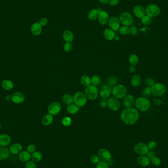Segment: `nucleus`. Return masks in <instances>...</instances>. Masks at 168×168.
I'll return each mask as SVG.
<instances>
[{
	"mask_svg": "<svg viewBox=\"0 0 168 168\" xmlns=\"http://www.w3.org/2000/svg\"><path fill=\"white\" fill-rule=\"evenodd\" d=\"M139 113L137 110L133 108H126L121 113V119L124 124L133 125L138 121Z\"/></svg>",
	"mask_w": 168,
	"mask_h": 168,
	"instance_id": "1",
	"label": "nucleus"
},
{
	"mask_svg": "<svg viewBox=\"0 0 168 168\" xmlns=\"http://www.w3.org/2000/svg\"><path fill=\"white\" fill-rule=\"evenodd\" d=\"M135 106L137 109L141 112H146L151 107V102L144 97H140L135 102Z\"/></svg>",
	"mask_w": 168,
	"mask_h": 168,
	"instance_id": "2",
	"label": "nucleus"
},
{
	"mask_svg": "<svg viewBox=\"0 0 168 168\" xmlns=\"http://www.w3.org/2000/svg\"><path fill=\"white\" fill-rule=\"evenodd\" d=\"M127 89L122 84L117 85L112 89V94L117 99L124 98L127 94Z\"/></svg>",
	"mask_w": 168,
	"mask_h": 168,
	"instance_id": "3",
	"label": "nucleus"
},
{
	"mask_svg": "<svg viewBox=\"0 0 168 168\" xmlns=\"http://www.w3.org/2000/svg\"><path fill=\"white\" fill-rule=\"evenodd\" d=\"M87 99L85 94L80 91L76 92L73 96V101L75 104L79 108H81L86 105Z\"/></svg>",
	"mask_w": 168,
	"mask_h": 168,
	"instance_id": "4",
	"label": "nucleus"
},
{
	"mask_svg": "<svg viewBox=\"0 0 168 168\" xmlns=\"http://www.w3.org/2000/svg\"><path fill=\"white\" fill-rule=\"evenodd\" d=\"M85 94L89 100H95L99 95V90L96 86L90 85L86 87Z\"/></svg>",
	"mask_w": 168,
	"mask_h": 168,
	"instance_id": "5",
	"label": "nucleus"
},
{
	"mask_svg": "<svg viewBox=\"0 0 168 168\" xmlns=\"http://www.w3.org/2000/svg\"><path fill=\"white\" fill-rule=\"evenodd\" d=\"M151 93L155 96L160 97L163 95L166 92V86L162 83H156L151 87Z\"/></svg>",
	"mask_w": 168,
	"mask_h": 168,
	"instance_id": "6",
	"label": "nucleus"
},
{
	"mask_svg": "<svg viewBox=\"0 0 168 168\" xmlns=\"http://www.w3.org/2000/svg\"><path fill=\"white\" fill-rule=\"evenodd\" d=\"M146 15L150 17H155L160 15L161 10L159 6L155 4H150L145 9Z\"/></svg>",
	"mask_w": 168,
	"mask_h": 168,
	"instance_id": "7",
	"label": "nucleus"
},
{
	"mask_svg": "<svg viewBox=\"0 0 168 168\" xmlns=\"http://www.w3.org/2000/svg\"><path fill=\"white\" fill-rule=\"evenodd\" d=\"M119 21L121 23L126 26H129L133 23V18L131 15L128 12H124L119 16Z\"/></svg>",
	"mask_w": 168,
	"mask_h": 168,
	"instance_id": "8",
	"label": "nucleus"
},
{
	"mask_svg": "<svg viewBox=\"0 0 168 168\" xmlns=\"http://www.w3.org/2000/svg\"><path fill=\"white\" fill-rule=\"evenodd\" d=\"M134 151L140 156H146L149 152V149L147 144L144 143H139L135 145Z\"/></svg>",
	"mask_w": 168,
	"mask_h": 168,
	"instance_id": "9",
	"label": "nucleus"
},
{
	"mask_svg": "<svg viewBox=\"0 0 168 168\" xmlns=\"http://www.w3.org/2000/svg\"><path fill=\"white\" fill-rule=\"evenodd\" d=\"M61 108L62 106L60 103L58 102H54L49 105L48 106L47 111L52 116H55L60 112Z\"/></svg>",
	"mask_w": 168,
	"mask_h": 168,
	"instance_id": "10",
	"label": "nucleus"
},
{
	"mask_svg": "<svg viewBox=\"0 0 168 168\" xmlns=\"http://www.w3.org/2000/svg\"><path fill=\"white\" fill-rule=\"evenodd\" d=\"M107 106L112 111H117L120 108V102L116 97H112L108 99Z\"/></svg>",
	"mask_w": 168,
	"mask_h": 168,
	"instance_id": "11",
	"label": "nucleus"
},
{
	"mask_svg": "<svg viewBox=\"0 0 168 168\" xmlns=\"http://www.w3.org/2000/svg\"><path fill=\"white\" fill-rule=\"evenodd\" d=\"M108 25L110 29L113 31H117L121 27V22L119 19L116 17H112L110 18L108 21Z\"/></svg>",
	"mask_w": 168,
	"mask_h": 168,
	"instance_id": "12",
	"label": "nucleus"
},
{
	"mask_svg": "<svg viewBox=\"0 0 168 168\" xmlns=\"http://www.w3.org/2000/svg\"><path fill=\"white\" fill-rule=\"evenodd\" d=\"M98 156H99L100 160L102 161L107 162L111 158V154L108 149L101 148L99 149L98 151Z\"/></svg>",
	"mask_w": 168,
	"mask_h": 168,
	"instance_id": "13",
	"label": "nucleus"
},
{
	"mask_svg": "<svg viewBox=\"0 0 168 168\" xmlns=\"http://www.w3.org/2000/svg\"><path fill=\"white\" fill-rule=\"evenodd\" d=\"M112 94V89L110 86L105 85L100 90V95L102 98L107 99L109 98Z\"/></svg>",
	"mask_w": 168,
	"mask_h": 168,
	"instance_id": "14",
	"label": "nucleus"
},
{
	"mask_svg": "<svg viewBox=\"0 0 168 168\" xmlns=\"http://www.w3.org/2000/svg\"><path fill=\"white\" fill-rule=\"evenodd\" d=\"M97 18L99 23L101 24L102 25H105L107 24L109 20V17L108 13L101 10H99V16Z\"/></svg>",
	"mask_w": 168,
	"mask_h": 168,
	"instance_id": "15",
	"label": "nucleus"
},
{
	"mask_svg": "<svg viewBox=\"0 0 168 168\" xmlns=\"http://www.w3.org/2000/svg\"><path fill=\"white\" fill-rule=\"evenodd\" d=\"M135 98L133 95L131 94L126 95L124 97L123 100V104L125 108H131L135 104Z\"/></svg>",
	"mask_w": 168,
	"mask_h": 168,
	"instance_id": "16",
	"label": "nucleus"
},
{
	"mask_svg": "<svg viewBox=\"0 0 168 168\" xmlns=\"http://www.w3.org/2000/svg\"><path fill=\"white\" fill-rule=\"evenodd\" d=\"M25 100V97L23 94L21 92H15L12 95V99L13 102L15 104H21Z\"/></svg>",
	"mask_w": 168,
	"mask_h": 168,
	"instance_id": "17",
	"label": "nucleus"
},
{
	"mask_svg": "<svg viewBox=\"0 0 168 168\" xmlns=\"http://www.w3.org/2000/svg\"><path fill=\"white\" fill-rule=\"evenodd\" d=\"M11 142V137L6 134L0 135V146L6 147Z\"/></svg>",
	"mask_w": 168,
	"mask_h": 168,
	"instance_id": "18",
	"label": "nucleus"
},
{
	"mask_svg": "<svg viewBox=\"0 0 168 168\" xmlns=\"http://www.w3.org/2000/svg\"><path fill=\"white\" fill-rule=\"evenodd\" d=\"M134 15L137 17L142 18L146 15V11L144 8L141 6H136L133 9Z\"/></svg>",
	"mask_w": 168,
	"mask_h": 168,
	"instance_id": "19",
	"label": "nucleus"
},
{
	"mask_svg": "<svg viewBox=\"0 0 168 168\" xmlns=\"http://www.w3.org/2000/svg\"><path fill=\"white\" fill-rule=\"evenodd\" d=\"M31 32L35 36H38L42 32V26L39 22L35 23L31 27Z\"/></svg>",
	"mask_w": 168,
	"mask_h": 168,
	"instance_id": "20",
	"label": "nucleus"
},
{
	"mask_svg": "<svg viewBox=\"0 0 168 168\" xmlns=\"http://www.w3.org/2000/svg\"><path fill=\"white\" fill-rule=\"evenodd\" d=\"M18 158L21 162L27 163L31 159V154L27 151H22L18 154Z\"/></svg>",
	"mask_w": 168,
	"mask_h": 168,
	"instance_id": "21",
	"label": "nucleus"
},
{
	"mask_svg": "<svg viewBox=\"0 0 168 168\" xmlns=\"http://www.w3.org/2000/svg\"><path fill=\"white\" fill-rule=\"evenodd\" d=\"M22 146L20 144L18 143H15L12 144L9 149L10 152L14 155L19 154L22 151Z\"/></svg>",
	"mask_w": 168,
	"mask_h": 168,
	"instance_id": "22",
	"label": "nucleus"
},
{
	"mask_svg": "<svg viewBox=\"0 0 168 168\" xmlns=\"http://www.w3.org/2000/svg\"><path fill=\"white\" fill-rule=\"evenodd\" d=\"M137 161L139 165L143 167H147L151 163L150 159L146 156H140L137 158Z\"/></svg>",
	"mask_w": 168,
	"mask_h": 168,
	"instance_id": "23",
	"label": "nucleus"
},
{
	"mask_svg": "<svg viewBox=\"0 0 168 168\" xmlns=\"http://www.w3.org/2000/svg\"><path fill=\"white\" fill-rule=\"evenodd\" d=\"M10 153L9 149L5 146H0V161H3L8 158Z\"/></svg>",
	"mask_w": 168,
	"mask_h": 168,
	"instance_id": "24",
	"label": "nucleus"
},
{
	"mask_svg": "<svg viewBox=\"0 0 168 168\" xmlns=\"http://www.w3.org/2000/svg\"><path fill=\"white\" fill-rule=\"evenodd\" d=\"M115 35L114 31L110 29H106L103 32V36L108 41L114 40Z\"/></svg>",
	"mask_w": 168,
	"mask_h": 168,
	"instance_id": "25",
	"label": "nucleus"
},
{
	"mask_svg": "<svg viewBox=\"0 0 168 168\" xmlns=\"http://www.w3.org/2000/svg\"><path fill=\"white\" fill-rule=\"evenodd\" d=\"M62 37L64 40L66 42L71 43L74 40V35L71 31L69 30H66L63 33Z\"/></svg>",
	"mask_w": 168,
	"mask_h": 168,
	"instance_id": "26",
	"label": "nucleus"
},
{
	"mask_svg": "<svg viewBox=\"0 0 168 168\" xmlns=\"http://www.w3.org/2000/svg\"><path fill=\"white\" fill-rule=\"evenodd\" d=\"M53 121V117L50 114L45 115L42 117L41 121L42 124L44 126H49L51 125V124H52Z\"/></svg>",
	"mask_w": 168,
	"mask_h": 168,
	"instance_id": "27",
	"label": "nucleus"
},
{
	"mask_svg": "<svg viewBox=\"0 0 168 168\" xmlns=\"http://www.w3.org/2000/svg\"><path fill=\"white\" fill-rule=\"evenodd\" d=\"M141 77L139 75H134L131 79V84L134 87H138L141 85Z\"/></svg>",
	"mask_w": 168,
	"mask_h": 168,
	"instance_id": "28",
	"label": "nucleus"
},
{
	"mask_svg": "<svg viewBox=\"0 0 168 168\" xmlns=\"http://www.w3.org/2000/svg\"><path fill=\"white\" fill-rule=\"evenodd\" d=\"M2 87L6 90H11L14 87L12 81L10 80L5 79L2 82Z\"/></svg>",
	"mask_w": 168,
	"mask_h": 168,
	"instance_id": "29",
	"label": "nucleus"
},
{
	"mask_svg": "<svg viewBox=\"0 0 168 168\" xmlns=\"http://www.w3.org/2000/svg\"><path fill=\"white\" fill-rule=\"evenodd\" d=\"M62 101L65 104L68 106L74 102L73 96L69 94H65L62 97Z\"/></svg>",
	"mask_w": 168,
	"mask_h": 168,
	"instance_id": "30",
	"label": "nucleus"
},
{
	"mask_svg": "<svg viewBox=\"0 0 168 168\" xmlns=\"http://www.w3.org/2000/svg\"><path fill=\"white\" fill-rule=\"evenodd\" d=\"M43 156L40 151H35L31 154V159L33 162H40L42 160Z\"/></svg>",
	"mask_w": 168,
	"mask_h": 168,
	"instance_id": "31",
	"label": "nucleus"
},
{
	"mask_svg": "<svg viewBox=\"0 0 168 168\" xmlns=\"http://www.w3.org/2000/svg\"><path fill=\"white\" fill-rule=\"evenodd\" d=\"M139 58L136 54H131L129 57V62L131 65L136 66L139 63Z\"/></svg>",
	"mask_w": 168,
	"mask_h": 168,
	"instance_id": "32",
	"label": "nucleus"
},
{
	"mask_svg": "<svg viewBox=\"0 0 168 168\" xmlns=\"http://www.w3.org/2000/svg\"><path fill=\"white\" fill-rule=\"evenodd\" d=\"M99 10H91L88 13V18L91 21H94L98 18Z\"/></svg>",
	"mask_w": 168,
	"mask_h": 168,
	"instance_id": "33",
	"label": "nucleus"
},
{
	"mask_svg": "<svg viewBox=\"0 0 168 168\" xmlns=\"http://www.w3.org/2000/svg\"><path fill=\"white\" fill-rule=\"evenodd\" d=\"M80 81L81 84L85 87L90 86L91 84V78L87 75H83L81 76Z\"/></svg>",
	"mask_w": 168,
	"mask_h": 168,
	"instance_id": "34",
	"label": "nucleus"
},
{
	"mask_svg": "<svg viewBox=\"0 0 168 168\" xmlns=\"http://www.w3.org/2000/svg\"><path fill=\"white\" fill-rule=\"evenodd\" d=\"M79 110V108L75 104L69 105L67 108V111L70 114H75Z\"/></svg>",
	"mask_w": 168,
	"mask_h": 168,
	"instance_id": "35",
	"label": "nucleus"
},
{
	"mask_svg": "<svg viewBox=\"0 0 168 168\" xmlns=\"http://www.w3.org/2000/svg\"><path fill=\"white\" fill-rule=\"evenodd\" d=\"M117 78L115 76H110L107 79L106 83L107 85L110 87H114L117 85Z\"/></svg>",
	"mask_w": 168,
	"mask_h": 168,
	"instance_id": "36",
	"label": "nucleus"
},
{
	"mask_svg": "<svg viewBox=\"0 0 168 168\" xmlns=\"http://www.w3.org/2000/svg\"><path fill=\"white\" fill-rule=\"evenodd\" d=\"M101 82V78L99 75H94L91 78V84L94 86H98Z\"/></svg>",
	"mask_w": 168,
	"mask_h": 168,
	"instance_id": "37",
	"label": "nucleus"
},
{
	"mask_svg": "<svg viewBox=\"0 0 168 168\" xmlns=\"http://www.w3.org/2000/svg\"><path fill=\"white\" fill-rule=\"evenodd\" d=\"M119 32L121 35H128L129 33H130V27H129V26H124L119 28Z\"/></svg>",
	"mask_w": 168,
	"mask_h": 168,
	"instance_id": "38",
	"label": "nucleus"
},
{
	"mask_svg": "<svg viewBox=\"0 0 168 168\" xmlns=\"http://www.w3.org/2000/svg\"><path fill=\"white\" fill-rule=\"evenodd\" d=\"M62 123L65 126H69L72 124V119L69 117L65 116L62 119Z\"/></svg>",
	"mask_w": 168,
	"mask_h": 168,
	"instance_id": "39",
	"label": "nucleus"
},
{
	"mask_svg": "<svg viewBox=\"0 0 168 168\" xmlns=\"http://www.w3.org/2000/svg\"><path fill=\"white\" fill-rule=\"evenodd\" d=\"M151 18L148 15H144L141 18V22L144 25H148L151 22Z\"/></svg>",
	"mask_w": 168,
	"mask_h": 168,
	"instance_id": "40",
	"label": "nucleus"
},
{
	"mask_svg": "<svg viewBox=\"0 0 168 168\" xmlns=\"http://www.w3.org/2000/svg\"><path fill=\"white\" fill-rule=\"evenodd\" d=\"M73 48V46L71 43L66 42L64 45V50L66 52L69 53L71 52Z\"/></svg>",
	"mask_w": 168,
	"mask_h": 168,
	"instance_id": "41",
	"label": "nucleus"
},
{
	"mask_svg": "<svg viewBox=\"0 0 168 168\" xmlns=\"http://www.w3.org/2000/svg\"><path fill=\"white\" fill-rule=\"evenodd\" d=\"M151 89L150 87H148L144 89L143 92V95L144 96V97H148L151 95Z\"/></svg>",
	"mask_w": 168,
	"mask_h": 168,
	"instance_id": "42",
	"label": "nucleus"
},
{
	"mask_svg": "<svg viewBox=\"0 0 168 168\" xmlns=\"http://www.w3.org/2000/svg\"><path fill=\"white\" fill-rule=\"evenodd\" d=\"M151 161L154 166L156 167L160 166V164L161 163V161L160 159L158 157H154L151 160Z\"/></svg>",
	"mask_w": 168,
	"mask_h": 168,
	"instance_id": "43",
	"label": "nucleus"
},
{
	"mask_svg": "<svg viewBox=\"0 0 168 168\" xmlns=\"http://www.w3.org/2000/svg\"><path fill=\"white\" fill-rule=\"evenodd\" d=\"M148 148L149 149H150L151 151H153L157 148V143L156 141H151L148 144Z\"/></svg>",
	"mask_w": 168,
	"mask_h": 168,
	"instance_id": "44",
	"label": "nucleus"
},
{
	"mask_svg": "<svg viewBox=\"0 0 168 168\" xmlns=\"http://www.w3.org/2000/svg\"><path fill=\"white\" fill-rule=\"evenodd\" d=\"M100 160L99 156L96 155H92L90 158V162L94 164L99 163L100 162Z\"/></svg>",
	"mask_w": 168,
	"mask_h": 168,
	"instance_id": "45",
	"label": "nucleus"
},
{
	"mask_svg": "<svg viewBox=\"0 0 168 168\" xmlns=\"http://www.w3.org/2000/svg\"><path fill=\"white\" fill-rule=\"evenodd\" d=\"M27 151L31 154L33 153L36 151V146L35 144H30L27 146Z\"/></svg>",
	"mask_w": 168,
	"mask_h": 168,
	"instance_id": "46",
	"label": "nucleus"
},
{
	"mask_svg": "<svg viewBox=\"0 0 168 168\" xmlns=\"http://www.w3.org/2000/svg\"><path fill=\"white\" fill-rule=\"evenodd\" d=\"M25 168H37L35 163L33 161H29L25 165Z\"/></svg>",
	"mask_w": 168,
	"mask_h": 168,
	"instance_id": "47",
	"label": "nucleus"
},
{
	"mask_svg": "<svg viewBox=\"0 0 168 168\" xmlns=\"http://www.w3.org/2000/svg\"><path fill=\"white\" fill-rule=\"evenodd\" d=\"M96 168H109V166L106 162L102 161L97 163Z\"/></svg>",
	"mask_w": 168,
	"mask_h": 168,
	"instance_id": "48",
	"label": "nucleus"
},
{
	"mask_svg": "<svg viewBox=\"0 0 168 168\" xmlns=\"http://www.w3.org/2000/svg\"><path fill=\"white\" fill-rule=\"evenodd\" d=\"M146 83L148 85V87H151L154 84H155V82H154L153 79L150 78V77H148L146 79Z\"/></svg>",
	"mask_w": 168,
	"mask_h": 168,
	"instance_id": "49",
	"label": "nucleus"
},
{
	"mask_svg": "<svg viewBox=\"0 0 168 168\" xmlns=\"http://www.w3.org/2000/svg\"><path fill=\"white\" fill-rule=\"evenodd\" d=\"M130 33L133 35H136L138 34V29L136 27L134 26H132L131 27H130Z\"/></svg>",
	"mask_w": 168,
	"mask_h": 168,
	"instance_id": "50",
	"label": "nucleus"
},
{
	"mask_svg": "<svg viewBox=\"0 0 168 168\" xmlns=\"http://www.w3.org/2000/svg\"><path fill=\"white\" fill-rule=\"evenodd\" d=\"M147 156H148L150 160H151L154 157H156V152L153 151H149L148 153H147Z\"/></svg>",
	"mask_w": 168,
	"mask_h": 168,
	"instance_id": "51",
	"label": "nucleus"
},
{
	"mask_svg": "<svg viewBox=\"0 0 168 168\" xmlns=\"http://www.w3.org/2000/svg\"><path fill=\"white\" fill-rule=\"evenodd\" d=\"M39 23L41 25L42 27V26H45L47 25V24H48L47 19L46 18H42L40 20Z\"/></svg>",
	"mask_w": 168,
	"mask_h": 168,
	"instance_id": "52",
	"label": "nucleus"
},
{
	"mask_svg": "<svg viewBox=\"0 0 168 168\" xmlns=\"http://www.w3.org/2000/svg\"><path fill=\"white\" fill-rule=\"evenodd\" d=\"M119 2V0H109L108 4L111 6H115L118 5Z\"/></svg>",
	"mask_w": 168,
	"mask_h": 168,
	"instance_id": "53",
	"label": "nucleus"
},
{
	"mask_svg": "<svg viewBox=\"0 0 168 168\" xmlns=\"http://www.w3.org/2000/svg\"><path fill=\"white\" fill-rule=\"evenodd\" d=\"M136 67L134 65H130L129 68V71L130 73H133L136 72Z\"/></svg>",
	"mask_w": 168,
	"mask_h": 168,
	"instance_id": "54",
	"label": "nucleus"
},
{
	"mask_svg": "<svg viewBox=\"0 0 168 168\" xmlns=\"http://www.w3.org/2000/svg\"><path fill=\"white\" fill-rule=\"evenodd\" d=\"M100 107L103 109L106 108L107 106V102L105 101H102L100 103Z\"/></svg>",
	"mask_w": 168,
	"mask_h": 168,
	"instance_id": "55",
	"label": "nucleus"
},
{
	"mask_svg": "<svg viewBox=\"0 0 168 168\" xmlns=\"http://www.w3.org/2000/svg\"><path fill=\"white\" fill-rule=\"evenodd\" d=\"M6 99L7 101H10L12 99V95H7L6 96Z\"/></svg>",
	"mask_w": 168,
	"mask_h": 168,
	"instance_id": "56",
	"label": "nucleus"
},
{
	"mask_svg": "<svg viewBox=\"0 0 168 168\" xmlns=\"http://www.w3.org/2000/svg\"><path fill=\"white\" fill-rule=\"evenodd\" d=\"M99 1L101 3H103V4H106V3H108V1L109 0H99Z\"/></svg>",
	"mask_w": 168,
	"mask_h": 168,
	"instance_id": "57",
	"label": "nucleus"
},
{
	"mask_svg": "<svg viewBox=\"0 0 168 168\" xmlns=\"http://www.w3.org/2000/svg\"><path fill=\"white\" fill-rule=\"evenodd\" d=\"M119 39H120V38H119V35H115V36L114 37V39L115 41H119Z\"/></svg>",
	"mask_w": 168,
	"mask_h": 168,
	"instance_id": "58",
	"label": "nucleus"
},
{
	"mask_svg": "<svg viewBox=\"0 0 168 168\" xmlns=\"http://www.w3.org/2000/svg\"><path fill=\"white\" fill-rule=\"evenodd\" d=\"M1 128H2V125H1V122H0V130L1 129Z\"/></svg>",
	"mask_w": 168,
	"mask_h": 168,
	"instance_id": "59",
	"label": "nucleus"
}]
</instances>
